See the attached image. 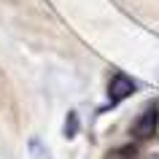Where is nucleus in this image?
<instances>
[{"mask_svg":"<svg viewBox=\"0 0 159 159\" xmlns=\"http://www.w3.org/2000/svg\"><path fill=\"white\" fill-rule=\"evenodd\" d=\"M159 129V100H148L146 105L140 108L138 119L132 121L129 127V135L135 140H151Z\"/></svg>","mask_w":159,"mask_h":159,"instance_id":"nucleus-1","label":"nucleus"},{"mask_svg":"<svg viewBox=\"0 0 159 159\" xmlns=\"http://www.w3.org/2000/svg\"><path fill=\"white\" fill-rule=\"evenodd\" d=\"M135 89H138V84H135L132 78L127 73H121V70H116V73L111 75V81H108V102H105V108H116L119 102H124L127 97H132Z\"/></svg>","mask_w":159,"mask_h":159,"instance_id":"nucleus-2","label":"nucleus"},{"mask_svg":"<svg viewBox=\"0 0 159 159\" xmlns=\"http://www.w3.org/2000/svg\"><path fill=\"white\" fill-rule=\"evenodd\" d=\"M105 159H140V151H138V146H119V148L108 151L105 154Z\"/></svg>","mask_w":159,"mask_h":159,"instance_id":"nucleus-3","label":"nucleus"},{"mask_svg":"<svg viewBox=\"0 0 159 159\" xmlns=\"http://www.w3.org/2000/svg\"><path fill=\"white\" fill-rule=\"evenodd\" d=\"M78 127H81V121H78V113H75V111H67L65 124H62V135H65L67 140H73L75 135H78Z\"/></svg>","mask_w":159,"mask_h":159,"instance_id":"nucleus-4","label":"nucleus"},{"mask_svg":"<svg viewBox=\"0 0 159 159\" xmlns=\"http://www.w3.org/2000/svg\"><path fill=\"white\" fill-rule=\"evenodd\" d=\"M30 151H33L35 159H49V148H43V143L38 140V138H33V140H30Z\"/></svg>","mask_w":159,"mask_h":159,"instance_id":"nucleus-5","label":"nucleus"}]
</instances>
